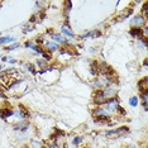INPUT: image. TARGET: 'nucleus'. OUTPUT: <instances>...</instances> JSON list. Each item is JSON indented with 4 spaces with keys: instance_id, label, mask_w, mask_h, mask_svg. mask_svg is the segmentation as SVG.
<instances>
[{
    "instance_id": "nucleus-6",
    "label": "nucleus",
    "mask_w": 148,
    "mask_h": 148,
    "mask_svg": "<svg viewBox=\"0 0 148 148\" xmlns=\"http://www.w3.org/2000/svg\"><path fill=\"white\" fill-rule=\"evenodd\" d=\"M144 18L143 16H140V15H138V16H134V18L130 21V24H132L134 28H140L143 24H144Z\"/></svg>"
},
{
    "instance_id": "nucleus-9",
    "label": "nucleus",
    "mask_w": 148,
    "mask_h": 148,
    "mask_svg": "<svg viewBox=\"0 0 148 148\" xmlns=\"http://www.w3.org/2000/svg\"><path fill=\"white\" fill-rule=\"evenodd\" d=\"M138 86H139V90L142 92H147L148 91V81H147V79L140 80L139 84H138Z\"/></svg>"
},
{
    "instance_id": "nucleus-17",
    "label": "nucleus",
    "mask_w": 148,
    "mask_h": 148,
    "mask_svg": "<svg viewBox=\"0 0 148 148\" xmlns=\"http://www.w3.org/2000/svg\"><path fill=\"white\" fill-rule=\"evenodd\" d=\"M42 142L41 140H38V142H37V140H32V147L33 148H42Z\"/></svg>"
},
{
    "instance_id": "nucleus-16",
    "label": "nucleus",
    "mask_w": 148,
    "mask_h": 148,
    "mask_svg": "<svg viewBox=\"0 0 148 148\" xmlns=\"http://www.w3.org/2000/svg\"><path fill=\"white\" fill-rule=\"evenodd\" d=\"M62 32L65 33V34H67L69 37H73V33L71 32L70 27H67V25H63V27H62Z\"/></svg>"
},
{
    "instance_id": "nucleus-22",
    "label": "nucleus",
    "mask_w": 148,
    "mask_h": 148,
    "mask_svg": "<svg viewBox=\"0 0 148 148\" xmlns=\"http://www.w3.org/2000/svg\"><path fill=\"white\" fill-rule=\"evenodd\" d=\"M16 47H19V45H16V43H15V45H13L12 47H8V51H12V49L16 48Z\"/></svg>"
},
{
    "instance_id": "nucleus-7",
    "label": "nucleus",
    "mask_w": 148,
    "mask_h": 148,
    "mask_svg": "<svg viewBox=\"0 0 148 148\" xmlns=\"http://www.w3.org/2000/svg\"><path fill=\"white\" fill-rule=\"evenodd\" d=\"M29 127V122H27V120H22L21 123H18L14 127L15 130H27Z\"/></svg>"
},
{
    "instance_id": "nucleus-23",
    "label": "nucleus",
    "mask_w": 148,
    "mask_h": 148,
    "mask_svg": "<svg viewBox=\"0 0 148 148\" xmlns=\"http://www.w3.org/2000/svg\"><path fill=\"white\" fill-rule=\"evenodd\" d=\"M24 148H25V147H24Z\"/></svg>"
},
{
    "instance_id": "nucleus-11",
    "label": "nucleus",
    "mask_w": 148,
    "mask_h": 148,
    "mask_svg": "<svg viewBox=\"0 0 148 148\" xmlns=\"http://www.w3.org/2000/svg\"><path fill=\"white\" fill-rule=\"evenodd\" d=\"M129 33H130V36H133V37H140L142 36V29L140 28H132Z\"/></svg>"
},
{
    "instance_id": "nucleus-15",
    "label": "nucleus",
    "mask_w": 148,
    "mask_h": 148,
    "mask_svg": "<svg viewBox=\"0 0 148 148\" xmlns=\"http://www.w3.org/2000/svg\"><path fill=\"white\" fill-rule=\"evenodd\" d=\"M52 38H53V41H56V42H58V43H66V39L63 38L62 36L53 34V36H52Z\"/></svg>"
},
{
    "instance_id": "nucleus-10",
    "label": "nucleus",
    "mask_w": 148,
    "mask_h": 148,
    "mask_svg": "<svg viewBox=\"0 0 148 148\" xmlns=\"http://www.w3.org/2000/svg\"><path fill=\"white\" fill-rule=\"evenodd\" d=\"M13 114H14V112L10 109H0V116H1L3 119H6V118L12 116Z\"/></svg>"
},
{
    "instance_id": "nucleus-3",
    "label": "nucleus",
    "mask_w": 148,
    "mask_h": 148,
    "mask_svg": "<svg viewBox=\"0 0 148 148\" xmlns=\"http://www.w3.org/2000/svg\"><path fill=\"white\" fill-rule=\"evenodd\" d=\"M101 92H103V96L105 97V99H113V97H115L116 95V90H115V87H113V86H106L104 90H101Z\"/></svg>"
},
{
    "instance_id": "nucleus-1",
    "label": "nucleus",
    "mask_w": 148,
    "mask_h": 148,
    "mask_svg": "<svg viewBox=\"0 0 148 148\" xmlns=\"http://www.w3.org/2000/svg\"><path fill=\"white\" fill-rule=\"evenodd\" d=\"M18 76L19 73H16V71H14V69H10L8 71L0 73V82L5 87H10L13 84L16 82V77Z\"/></svg>"
},
{
    "instance_id": "nucleus-5",
    "label": "nucleus",
    "mask_w": 148,
    "mask_h": 148,
    "mask_svg": "<svg viewBox=\"0 0 148 148\" xmlns=\"http://www.w3.org/2000/svg\"><path fill=\"white\" fill-rule=\"evenodd\" d=\"M118 106H119V99H116V97H113V99H109L106 101V108L109 112H115L118 109Z\"/></svg>"
},
{
    "instance_id": "nucleus-2",
    "label": "nucleus",
    "mask_w": 148,
    "mask_h": 148,
    "mask_svg": "<svg viewBox=\"0 0 148 148\" xmlns=\"http://www.w3.org/2000/svg\"><path fill=\"white\" fill-rule=\"evenodd\" d=\"M128 132H129V129H128L127 127H122V128H116V129H113V130H108L105 133V136L109 138H118Z\"/></svg>"
},
{
    "instance_id": "nucleus-14",
    "label": "nucleus",
    "mask_w": 148,
    "mask_h": 148,
    "mask_svg": "<svg viewBox=\"0 0 148 148\" xmlns=\"http://www.w3.org/2000/svg\"><path fill=\"white\" fill-rule=\"evenodd\" d=\"M46 47L49 49V51H56V49H58V45H56V43H52V42H47L46 43Z\"/></svg>"
},
{
    "instance_id": "nucleus-20",
    "label": "nucleus",
    "mask_w": 148,
    "mask_h": 148,
    "mask_svg": "<svg viewBox=\"0 0 148 148\" xmlns=\"http://www.w3.org/2000/svg\"><path fill=\"white\" fill-rule=\"evenodd\" d=\"M129 104H130V105H132V106H137V104H138V99H137L136 96L132 97V99L129 100Z\"/></svg>"
},
{
    "instance_id": "nucleus-18",
    "label": "nucleus",
    "mask_w": 148,
    "mask_h": 148,
    "mask_svg": "<svg viewBox=\"0 0 148 148\" xmlns=\"http://www.w3.org/2000/svg\"><path fill=\"white\" fill-rule=\"evenodd\" d=\"M109 120V116H96V120L95 122H97V123H104V122H108Z\"/></svg>"
},
{
    "instance_id": "nucleus-21",
    "label": "nucleus",
    "mask_w": 148,
    "mask_h": 148,
    "mask_svg": "<svg viewBox=\"0 0 148 148\" xmlns=\"http://www.w3.org/2000/svg\"><path fill=\"white\" fill-rule=\"evenodd\" d=\"M81 140H82V138L81 137H76L75 138V139H73V144H75V146H77V144H79V143H81Z\"/></svg>"
},
{
    "instance_id": "nucleus-12",
    "label": "nucleus",
    "mask_w": 148,
    "mask_h": 148,
    "mask_svg": "<svg viewBox=\"0 0 148 148\" xmlns=\"http://www.w3.org/2000/svg\"><path fill=\"white\" fill-rule=\"evenodd\" d=\"M15 38L14 37H1L0 38V45H4V43H10V42H14Z\"/></svg>"
},
{
    "instance_id": "nucleus-19",
    "label": "nucleus",
    "mask_w": 148,
    "mask_h": 148,
    "mask_svg": "<svg viewBox=\"0 0 148 148\" xmlns=\"http://www.w3.org/2000/svg\"><path fill=\"white\" fill-rule=\"evenodd\" d=\"M99 36H100V32L99 31H92V32L87 33L85 37H99Z\"/></svg>"
},
{
    "instance_id": "nucleus-4",
    "label": "nucleus",
    "mask_w": 148,
    "mask_h": 148,
    "mask_svg": "<svg viewBox=\"0 0 148 148\" xmlns=\"http://www.w3.org/2000/svg\"><path fill=\"white\" fill-rule=\"evenodd\" d=\"M110 82H112V79H110V76H101L99 77V79L95 81V86L96 87H103V86H109Z\"/></svg>"
},
{
    "instance_id": "nucleus-13",
    "label": "nucleus",
    "mask_w": 148,
    "mask_h": 148,
    "mask_svg": "<svg viewBox=\"0 0 148 148\" xmlns=\"http://www.w3.org/2000/svg\"><path fill=\"white\" fill-rule=\"evenodd\" d=\"M147 101H148V91H147V92H143V95H142V104H143L144 110H147V109H148Z\"/></svg>"
},
{
    "instance_id": "nucleus-8",
    "label": "nucleus",
    "mask_w": 148,
    "mask_h": 148,
    "mask_svg": "<svg viewBox=\"0 0 148 148\" xmlns=\"http://www.w3.org/2000/svg\"><path fill=\"white\" fill-rule=\"evenodd\" d=\"M94 115L95 116H109V113L106 112L103 108H97V109L94 110Z\"/></svg>"
}]
</instances>
